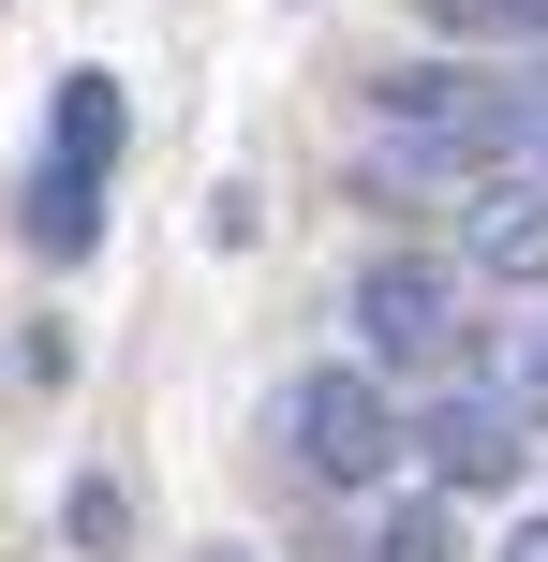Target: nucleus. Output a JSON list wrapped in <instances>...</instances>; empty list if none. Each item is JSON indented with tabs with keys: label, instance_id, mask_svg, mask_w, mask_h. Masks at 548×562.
<instances>
[{
	"label": "nucleus",
	"instance_id": "1",
	"mask_svg": "<svg viewBox=\"0 0 548 562\" xmlns=\"http://www.w3.org/2000/svg\"><path fill=\"white\" fill-rule=\"evenodd\" d=\"M342 326H356V356L401 370V385H445V370L474 356L460 267H445V252H371V267H356V296H342Z\"/></svg>",
	"mask_w": 548,
	"mask_h": 562
},
{
	"label": "nucleus",
	"instance_id": "2",
	"mask_svg": "<svg viewBox=\"0 0 548 562\" xmlns=\"http://www.w3.org/2000/svg\"><path fill=\"white\" fill-rule=\"evenodd\" d=\"M282 445H297L312 488H385V474H401V400H385V370L371 356L297 370V385H282Z\"/></svg>",
	"mask_w": 548,
	"mask_h": 562
},
{
	"label": "nucleus",
	"instance_id": "3",
	"mask_svg": "<svg viewBox=\"0 0 548 562\" xmlns=\"http://www.w3.org/2000/svg\"><path fill=\"white\" fill-rule=\"evenodd\" d=\"M401 445L430 459V488H519V474H534V415L490 385V370H445L430 415H415Z\"/></svg>",
	"mask_w": 548,
	"mask_h": 562
},
{
	"label": "nucleus",
	"instance_id": "4",
	"mask_svg": "<svg viewBox=\"0 0 548 562\" xmlns=\"http://www.w3.org/2000/svg\"><path fill=\"white\" fill-rule=\"evenodd\" d=\"M460 252H474V281H548V178H474Z\"/></svg>",
	"mask_w": 548,
	"mask_h": 562
},
{
	"label": "nucleus",
	"instance_id": "5",
	"mask_svg": "<svg viewBox=\"0 0 548 562\" xmlns=\"http://www.w3.org/2000/svg\"><path fill=\"white\" fill-rule=\"evenodd\" d=\"M474 164L490 178H548V59L474 75Z\"/></svg>",
	"mask_w": 548,
	"mask_h": 562
},
{
	"label": "nucleus",
	"instance_id": "6",
	"mask_svg": "<svg viewBox=\"0 0 548 562\" xmlns=\"http://www.w3.org/2000/svg\"><path fill=\"white\" fill-rule=\"evenodd\" d=\"M89 237H104V178H89V164H30V252L75 267Z\"/></svg>",
	"mask_w": 548,
	"mask_h": 562
},
{
	"label": "nucleus",
	"instance_id": "7",
	"mask_svg": "<svg viewBox=\"0 0 548 562\" xmlns=\"http://www.w3.org/2000/svg\"><path fill=\"white\" fill-rule=\"evenodd\" d=\"M59 164H119V75H59Z\"/></svg>",
	"mask_w": 548,
	"mask_h": 562
},
{
	"label": "nucleus",
	"instance_id": "8",
	"mask_svg": "<svg viewBox=\"0 0 548 562\" xmlns=\"http://www.w3.org/2000/svg\"><path fill=\"white\" fill-rule=\"evenodd\" d=\"M356 562H460V518H445V488H430V504H385Z\"/></svg>",
	"mask_w": 548,
	"mask_h": 562
},
{
	"label": "nucleus",
	"instance_id": "9",
	"mask_svg": "<svg viewBox=\"0 0 548 562\" xmlns=\"http://www.w3.org/2000/svg\"><path fill=\"white\" fill-rule=\"evenodd\" d=\"M430 30H460V45H548V0H415Z\"/></svg>",
	"mask_w": 548,
	"mask_h": 562
},
{
	"label": "nucleus",
	"instance_id": "10",
	"mask_svg": "<svg viewBox=\"0 0 548 562\" xmlns=\"http://www.w3.org/2000/svg\"><path fill=\"white\" fill-rule=\"evenodd\" d=\"M490 385L519 400V415H548V311H534V326H504V340H490Z\"/></svg>",
	"mask_w": 548,
	"mask_h": 562
},
{
	"label": "nucleus",
	"instance_id": "11",
	"mask_svg": "<svg viewBox=\"0 0 548 562\" xmlns=\"http://www.w3.org/2000/svg\"><path fill=\"white\" fill-rule=\"evenodd\" d=\"M504 562H548V518H519V533H504Z\"/></svg>",
	"mask_w": 548,
	"mask_h": 562
},
{
	"label": "nucleus",
	"instance_id": "12",
	"mask_svg": "<svg viewBox=\"0 0 548 562\" xmlns=\"http://www.w3.org/2000/svg\"><path fill=\"white\" fill-rule=\"evenodd\" d=\"M208 562H253V548H208Z\"/></svg>",
	"mask_w": 548,
	"mask_h": 562
}]
</instances>
